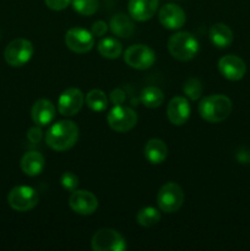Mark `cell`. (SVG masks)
Returning a JSON list of instances; mask_svg holds the SVG:
<instances>
[{
	"mask_svg": "<svg viewBox=\"0 0 250 251\" xmlns=\"http://www.w3.org/2000/svg\"><path fill=\"white\" fill-rule=\"evenodd\" d=\"M60 183L61 186H63L65 190L68 191H75L78 186V178L76 174H74L73 172H65L63 173L60 178Z\"/></svg>",
	"mask_w": 250,
	"mask_h": 251,
	"instance_id": "obj_28",
	"label": "cell"
},
{
	"mask_svg": "<svg viewBox=\"0 0 250 251\" xmlns=\"http://www.w3.org/2000/svg\"><path fill=\"white\" fill-rule=\"evenodd\" d=\"M162 26L168 29H179L184 26L186 16L184 10L176 4H166L161 7L158 14Z\"/></svg>",
	"mask_w": 250,
	"mask_h": 251,
	"instance_id": "obj_14",
	"label": "cell"
},
{
	"mask_svg": "<svg viewBox=\"0 0 250 251\" xmlns=\"http://www.w3.org/2000/svg\"><path fill=\"white\" fill-rule=\"evenodd\" d=\"M141 100L147 108H158L163 103L164 95L161 88L156 86H147L142 90Z\"/></svg>",
	"mask_w": 250,
	"mask_h": 251,
	"instance_id": "obj_23",
	"label": "cell"
},
{
	"mask_svg": "<svg viewBox=\"0 0 250 251\" xmlns=\"http://www.w3.org/2000/svg\"><path fill=\"white\" fill-rule=\"evenodd\" d=\"M86 104L93 112H103L108 107V100L102 90H92L86 95Z\"/></svg>",
	"mask_w": 250,
	"mask_h": 251,
	"instance_id": "obj_24",
	"label": "cell"
},
{
	"mask_svg": "<svg viewBox=\"0 0 250 251\" xmlns=\"http://www.w3.org/2000/svg\"><path fill=\"white\" fill-rule=\"evenodd\" d=\"M190 104H189L188 100L181 96H176V97L172 98L171 102L168 103L167 107V115L172 124L174 125H184L188 122L189 117H190Z\"/></svg>",
	"mask_w": 250,
	"mask_h": 251,
	"instance_id": "obj_15",
	"label": "cell"
},
{
	"mask_svg": "<svg viewBox=\"0 0 250 251\" xmlns=\"http://www.w3.org/2000/svg\"><path fill=\"white\" fill-rule=\"evenodd\" d=\"M97 49L103 58L107 59H117L122 55L123 46L118 39L107 37L98 42Z\"/></svg>",
	"mask_w": 250,
	"mask_h": 251,
	"instance_id": "obj_22",
	"label": "cell"
},
{
	"mask_svg": "<svg viewBox=\"0 0 250 251\" xmlns=\"http://www.w3.org/2000/svg\"><path fill=\"white\" fill-rule=\"evenodd\" d=\"M55 113L56 109L53 102L46 100V98H42V100L34 102L31 110V117L36 125H38V126H47V125H49L54 120Z\"/></svg>",
	"mask_w": 250,
	"mask_h": 251,
	"instance_id": "obj_16",
	"label": "cell"
},
{
	"mask_svg": "<svg viewBox=\"0 0 250 251\" xmlns=\"http://www.w3.org/2000/svg\"><path fill=\"white\" fill-rule=\"evenodd\" d=\"M69 205L74 212L81 216H90L97 210L98 200L91 191L75 190L69 199Z\"/></svg>",
	"mask_w": 250,
	"mask_h": 251,
	"instance_id": "obj_12",
	"label": "cell"
},
{
	"mask_svg": "<svg viewBox=\"0 0 250 251\" xmlns=\"http://www.w3.org/2000/svg\"><path fill=\"white\" fill-rule=\"evenodd\" d=\"M91 247L95 251H123L126 249V242L119 232L104 228L95 233Z\"/></svg>",
	"mask_w": 250,
	"mask_h": 251,
	"instance_id": "obj_7",
	"label": "cell"
},
{
	"mask_svg": "<svg viewBox=\"0 0 250 251\" xmlns=\"http://www.w3.org/2000/svg\"><path fill=\"white\" fill-rule=\"evenodd\" d=\"M33 44L25 38H17L14 39L7 44L5 48L4 56L5 61L9 64L10 66L14 68H19V66L25 65L31 60L32 55H33Z\"/></svg>",
	"mask_w": 250,
	"mask_h": 251,
	"instance_id": "obj_5",
	"label": "cell"
},
{
	"mask_svg": "<svg viewBox=\"0 0 250 251\" xmlns=\"http://www.w3.org/2000/svg\"><path fill=\"white\" fill-rule=\"evenodd\" d=\"M232 113V100L225 95L207 96L199 104V114L208 123H221Z\"/></svg>",
	"mask_w": 250,
	"mask_h": 251,
	"instance_id": "obj_2",
	"label": "cell"
},
{
	"mask_svg": "<svg viewBox=\"0 0 250 251\" xmlns=\"http://www.w3.org/2000/svg\"><path fill=\"white\" fill-rule=\"evenodd\" d=\"M107 120L114 131H130L137 123V114L134 109L126 105H114L108 113Z\"/></svg>",
	"mask_w": 250,
	"mask_h": 251,
	"instance_id": "obj_8",
	"label": "cell"
},
{
	"mask_svg": "<svg viewBox=\"0 0 250 251\" xmlns=\"http://www.w3.org/2000/svg\"><path fill=\"white\" fill-rule=\"evenodd\" d=\"M218 70L229 81H239L247 73L244 60L237 55H225L218 61Z\"/></svg>",
	"mask_w": 250,
	"mask_h": 251,
	"instance_id": "obj_13",
	"label": "cell"
},
{
	"mask_svg": "<svg viewBox=\"0 0 250 251\" xmlns=\"http://www.w3.org/2000/svg\"><path fill=\"white\" fill-rule=\"evenodd\" d=\"M183 91L189 100H198L202 95V83L198 78L191 77L185 81L183 86Z\"/></svg>",
	"mask_w": 250,
	"mask_h": 251,
	"instance_id": "obj_27",
	"label": "cell"
},
{
	"mask_svg": "<svg viewBox=\"0 0 250 251\" xmlns=\"http://www.w3.org/2000/svg\"><path fill=\"white\" fill-rule=\"evenodd\" d=\"M183 189L176 183L169 181L159 189L157 194V205L164 213H174L183 206Z\"/></svg>",
	"mask_w": 250,
	"mask_h": 251,
	"instance_id": "obj_4",
	"label": "cell"
},
{
	"mask_svg": "<svg viewBox=\"0 0 250 251\" xmlns=\"http://www.w3.org/2000/svg\"><path fill=\"white\" fill-rule=\"evenodd\" d=\"M20 166H21L22 172L26 176H37L43 172L44 167H46V161L39 152L29 151L24 154Z\"/></svg>",
	"mask_w": 250,
	"mask_h": 251,
	"instance_id": "obj_18",
	"label": "cell"
},
{
	"mask_svg": "<svg viewBox=\"0 0 250 251\" xmlns=\"http://www.w3.org/2000/svg\"><path fill=\"white\" fill-rule=\"evenodd\" d=\"M47 6L54 11H61L65 10L71 4V0H44Z\"/></svg>",
	"mask_w": 250,
	"mask_h": 251,
	"instance_id": "obj_29",
	"label": "cell"
},
{
	"mask_svg": "<svg viewBox=\"0 0 250 251\" xmlns=\"http://www.w3.org/2000/svg\"><path fill=\"white\" fill-rule=\"evenodd\" d=\"M65 44L75 53H87L95 46V36L82 27H73L66 32Z\"/></svg>",
	"mask_w": 250,
	"mask_h": 251,
	"instance_id": "obj_10",
	"label": "cell"
},
{
	"mask_svg": "<svg viewBox=\"0 0 250 251\" xmlns=\"http://www.w3.org/2000/svg\"><path fill=\"white\" fill-rule=\"evenodd\" d=\"M126 100V96H125V92L120 88H115V90L112 91L110 93V100L114 105H119L124 103V100Z\"/></svg>",
	"mask_w": 250,
	"mask_h": 251,
	"instance_id": "obj_31",
	"label": "cell"
},
{
	"mask_svg": "<svg viewBox=\"0 0 250 251\" xmlns=\"http://www.w3.org/2000/svg\"><path fill=\"white\" fill-rule=\"evenodd\" d=\"M136 221L142 227H152L161 221V212L157 208L147 206L137 212Z\"/></svg>",
	"mask_w": 250,
	"mask_h": 251,
	"instance_id": "obj_25",
	"label": "cell"
},
{
	"mask_svg": "<svg viewBox=\"0 0 250 251\" xmlns=\"http://www.w3.org/2000/svg\"><path fill=\"white\" fill-rule=\"evenodd\" d=\"M27 137H28V140L32 142V144H37V142L41 141L42 139V130L37 126L32 127V129L28 130Z\"/></svg>",
	"mask_w": 250,
	"mask_h": 251,
	"instance_id": "obj_32",
	"label": "cell"
},
{
	"mask_svg": "<svg viewBox=\"0 0 250 251\" xmlns=\"http://www.w3.org/2000/svg\"><path fill=\"white\" fill-rule=\"evenodd\" d=\"M108 31V26L104 21H96L92 25V29H91V33L95 37H103Z\"/></svg>",
	"mask_w": 250,
	"mask_h": 251,
	"instance_id": "obj_30",
	"label": "cell"
},
{
	"mask_svg": "<svg viewBox=\"0 0 250 251\" xmlns=\"http://www.w3.org/2000/svg\"><path fill=\"white\" fill-rule=\"evenodd\" d=\"M78 139V127L71 120H60L49 127L46 142L54 151L63 152L75 146Z\"/></svg>",
	"mask_w": 250,
	"mask_h": 251,
	"instance_id": "obj_1",
	"label": "cell"
},
{
	"mask_svg": "<svg viewBox=\"0 0 250 251\" xmlns=\"http://www.w3.org/2000/svg\"><path fill=\"white\" fill-rule=\"evenodd\" d=\"M158 9V0H129L127 10L130 16L140 22L152 19Z\"/></svg>",
	"mask_w": 250,
	"mask_h": 251,
	"instance_id": "obj_17",
	"label": "cell"
},
{
	"mask_svg": "<svg viewBox=\"0 0 250 251\" xmlns=\"http://www.w3.org/2000/svg\"><path fill=\"white\" fill-rule=\"evenodd\" d=\"M200 49L198 39L190 32H176L169 38L168 50L173 58L180 61H189L196 56Z\"/></svg>",
	"mask_w": 250,
	"mask_h": 251,
	"instance_id": "obj_3",
	"label": "cell"
},
{
	"mask_svg": "<svg viewBox=\"0 0 250 251\" xmlns=\"http://www.w3.org/2000/svg\"><path fill=\"white\" fill-rule=\"evenodd\" d=\"M124 60L130 68L136 70H147L156 61V54L145 44H134L125 50Z\"/></svg>",
	"mask_w": 250,
	"mask_h": 251,
	"instance_id": "obj_9",
	"label": "cell"
},
{
	"mask_svg": "<svg viewBox=\"0 0 250 251\" xmlns=\"http://www.w3.org/2000/svg\"><path fill=\"white\" fill-rule=\"evenodd\" d=\"M110 31L120 38H129L134 34L135 26L131 19L125 14H117L110 20Z\"/></svg>",
	"mask_w": 250,
	"mask_h": 251,
	"instance_id": "obj_20",
	"label": "cell"
},
{
	"mask_svg": "<svg viewBox=\"0 0 250 251\" xmlns=\"http://www.w3.org/2000/svg\"><path fill=\"white\" fill-rule=\"evenodd\" d=\"M73 9L82 16H91L98 10V0H71Z\"/></svg>",
	"mask_w": 250,
	"mask_h": 251,
	"instance_id": "obj_26",
	"label": "cell"
},
{
	"mask_svg": "<svg viewBox=\"0 0 250 251\" xmlns=\"http://www.w3.org/2000/svg\"><path fill=\"white\" fill-rule=\"evenodd\" d=\"M85 96L78 88H68L64 91L58 100V110L64 117H74L82 108Z\"/></svg>",
	"mask_w": 250,
	"mask_h": 251,
	"instance_id": "obj_11",
	"label": "cell"
},
{
	"mask_svg": "<svg viewBox=\"0 0 250 251\" xmlns=\"http://www.w3.org/2000/svg\"><path fill=\"white\" fill-rule=\"evenodd\" d=\"M7 202L12 210L19 211V212H27L37 206L38 194L31 186H15L7 195Z\"/></svg>",
	"mask_w": 250,
	"mask_h": 251,
	"instance_id": "obj_6",
	"label": "cell"
},
{
	"mask_svg": "<svg viewBox=\"0 0 250 251\" xmlns=\"http://www.w3.org/2000/svg\"><path fill=\"white\" fill-rule=\"evenodd\" d=\"M211 42L215 44L217 48H227L233 42V32L227 25L225 24H215L210 28Z\"/></svg>",
	"mask_w": 250,
	"mask_h": 251,
	"instance_id": "obj_21",
	"label": "cell"
},
{
	"mask_svg": "<svg viewBox=\"0 0 250 251\" xmlns=\"http://www.w3.org/2000/svg\"><path fill=\"white\" fill-rule=\"evenodd\" d=\"M144 154L150 163L161 164L166 161L168 149H167V145L162 140L151 139L145 146Z\"/></svg>",
	"mask_w": 250,
	"mask_h": 251,
	"instance_id": "obj_19",
	"label": "cell"
}]
</instances>
